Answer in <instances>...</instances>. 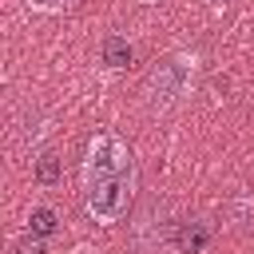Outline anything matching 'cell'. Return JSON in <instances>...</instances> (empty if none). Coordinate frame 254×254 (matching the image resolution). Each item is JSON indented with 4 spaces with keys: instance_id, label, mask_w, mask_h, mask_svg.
<instances>
[{
    "instance_id": "obj_1",
    "label": "cell",
    "mask_w": 254,
    "mask_h": 254,
    "mask_svg": "<svg viewBox=\"0 0 254 254\" xmlns=\"http://www.w3.org/2000/svg\"><path fill=\"white\" fill-rule=\"evenodd\" d=\"M135 194V155L115 131H99L83 155V206L95 222L111 226L127 214Z\"/></svg>"
},
{
    "instance_id": "obj_2",
    "label": "cell",
    "mask_w": 254,
    "mask_h": 254,
    "mask_svg": "<svg viewBox=\"0 0 254 254\" xmlns=\"http://www.w3.org/2000/svg\"><path fill=\"white\" fill-rule=\"evenodd\" d=\"M194 64L198 56L194 52H171L163 56L151 71H147V83H143V95H147V107L155 115L171 111L175 103H183L194 87Z\"/></svg>"
},
{
    "instance_id": "obj_3",
    "label": "cell",
    "mask_w": 254,
    "mask_h": 254,
    "mask_svg": "<svg viewBox=\"0 0 254 254\" xmlns=\"http://www.w3.org/2000/svg\"><path fill=\"white\" fill-rule=\"evenodd\" d=\"M99 60L111 67V71H119V67H127L131 60H135V48H131V40L127 36H103V44H99Z\"/></svg>"
},
{
    "instance_id": "obj_4",
    "label": "cell",
    "mask_w": 254,
    "mask_h": 254,
    "mask_svg": "<svg viewBox=\"0 0 254 254\" xmlns=\"http://www.w3.org/2000/svg\"><path fill=\"white\" fill-rule=\"evenodd\" d=\"M28 230H32L36 238H48V234H56V230H60V214H56L52 206H36V210H32V218H28Z\"/></svg>"
},
{
    "instance_id": "obj_5",
    "label": "cell",
    "mask_w": 254,
    "mask_h": 254,
    "mask_svg": "<svg viewBox=\"0 0 254 254\" xmlns=\"http://www.w3.org/2000/svg\"><path fill=\"white\" fill-rule=\"evenodd\" d=\"M206 238H210V230H206L202 222H194V226L183 222V226H179V250H183V254H198V250L206 246Z\"/></svg>"
},
{
    "instance_id": "obj_6",
    "label": "cell",
    "mask_w": 254,
    "mask_h": 254,
    "mask_svg": "<svg viewBox=\"0 0 254 254\" xmlns=\"http://www.w3.org/2000/svg\"><path fill=\"white\" fill-rule=\"evenodd\" d=\"M36 183H44V187H56V183H60V159H56L52 151H44V155L36 159Z\"/></svg>"
},
{
    "instance_id": "obj_7",
    "label": "cell",
    "mask_w": 254,
    "mask_h": 254,
    "mask_svg": "<svg viewBox=\"0 0 254 254\" xmlns=\"http://www.w3.org/2000/svg\"><path fill=\"white\" fill-rule=\"evenodd\" d=\"M32 12H44V16H60V12H67L75 0H24Z\"/></svg>"
},
{
    "instance_id": "obj_8",
    "label": "cell",
    "mask_w": 254,
    "mask_h": 254,
    "mask_svg": "<svg viewBox=\"0 0 254 254\" xmlns=\"http://www.w3.org/2000/svg\"><path fill=\"white\" fill-rule=\"evenodd\" d=\"M206 4H210V8H222V4H226V0H206Z\"/></svg>"
}]
</instances>
